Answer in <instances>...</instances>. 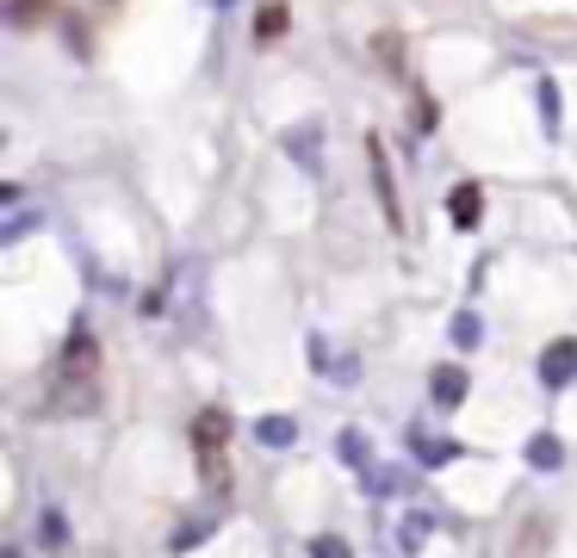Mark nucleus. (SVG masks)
<instances>
[{"label": "nucleus", "instance_id": "f257e3e1", "mask_svg": "<svg viewBox=\"0 0 577 558\" xmlns=\"http://www.w3.org/2000/svg\"><path fill=\"white\" fill-rule=\"evenodd\" d=\"M50 409H57V416H87V409H99V347H94L87 329H75L69 347H62L57 385H50Z\"/></svg>", "mask_w": 577, "mask_h": 558}, {"label": "nucleus", "instance_id": "f03ea898", "mask_svg": "<svg viewBox=\"0 0 577 558\" xmlns=\"http://www.w3.org/2000/svg\"><path fill=\"white\" fill-rule=\"evenodd\" d=\"M540 379L546 385H572L577 379V342H553L546 354H540Z\"/></svg>", "mask_w": 577, "mask_h": 558}, {"label": "nucleus", "instance_id": "7ed1b4c3", "mask_svg": "<svg viewBox=\"0 0 577 558\" xmlns=\"http://www.w3.org/2000/svg\"><path fill=\"white\" fill-rule=\"evenodd\" d=\"M366 150H373V187H379L385 224H404V212H398V193H391V168H385V143H379V136H366Z\"/></svg>", "mask_w": 577, "mask_h": 558}, {"label": "nucleus", "instance_id": "20e7f679", "mask_svg": "<svg viewBox=\"0 0 577 558\" xmlns=\"http://www.w3.org/2000/svg\"><path fill=\"white\" fill-rule=\"evenodd\" d=\"M224 441H231V416H224V409H199V423H192V447H199V453H217Z\"/></svg>", "mask_w": 577, "mask_h": 558}, {"label": "nucleus", "instance_id": "39448f33", "mask_svg": "<svg viewBox=\"0 0 577 558\" xmlns=\"http://www.w3.org/2000/svg\"><path fill=\"white\" fill-rule=\"evenodd\" d=\"M255 441L261 447H292L298 441V423H292V416H261V423H255Z\"/></svg>", "mask_w": 577, "mask_h": 558}, {"label": "nucleus", "instance_id": "423d86ee", "mask_svg": "<svg viewBox=\"0 0 577 558\" xmlns=\"http://www.w3.org/2000/svg\"><path fill=\"white\" fill-rule=\"evenodd\" d=\"M479 187H472V180H466V187H454V224H460V230H472V224H479Z\"/></svg>", "mask_w": 577, "mask_h": 558}, {"label": "nucleus", "instance_id": "0eeeda50", "mask_svg": "<svg viewBox=\"0 0 577 558\" xmlns=\"http://www.w3.org/2000/svg\"><path fill=\"white\" fill-rule=\"evenodd\" d=\"M466 397V372L460 366H441V372H435V404H460Z\"/></svg>", "mask_w": 577, "mask_h": 558}, {"label": "nucleus", "instance_id": "6e6552de", "mask_svg": "<svg viewBox=\"0 0 577 558\" xmlns=\"http://www.w3.org/2000/svg\"><path fill=\"white\" fill-rule=\"evenodd\" d=\"M558 460H565V447H558L553 435H534V441H528V465H540V472H553Z\"/></svg>", "mask_w": 577, "mask_h": 558}, {"label": "nucleus", "instance_id": "1a4fd4ad", "mask_svg": "<svg viewBox=\"0 0 577 558\" xmlns=\"http://www.w3.org/2000/svg\"><path fill=\"white\" fill-rule=\"evenodd\" d=\"M7 13H13L20 25H38V20H50V13H57V0H7Z\"/></svg>", "mask_w": 577, "mask_h": 558}, {"label": "nucleus", "instance_id": "9d476101", "mask_svg": "<svg viewBox=\"0 0 577 558\" xmlns=\"http://www.w3.org/2000/svg\"><path fill=\"white\" fill-rule=\"evenodd\" d=\"M286 150L305 162V168H317V124H305V131H292L286 136Z\"/></svg>", "mask_w": 577, "mask_h": 558}, {"label": "nucleus", "instance_id": "9b49d317", "mask_svg": "<svg viewBox=\"0 0 577 558\" xmlns=\"http://www.w3.org/2000/svg\"><path fill=\"white\" fill-rule=\"evenodd\" d=\"M454 453H460L454 441H428V435H416V460L423 465H441V460H454Z\"/></svg>", "mask_w": 577, "mask_h": 558}, {"label": "nucleus", "instance_id": "f8f14e48", "mask_svg": "<svg viewBox=\"0 0 577 558\" xmlns=\"http://www.w3.org/2000/svg\"><path fill=\"white\" fill-rule=\"evenodd\" d=\"M255 32H261V38H280V32H286V7H280V0H273V7H261Z\"/></svg>", "mask_w": 577, "mask_h": 558}, {"label": "nucleus", "instance_id": "ddd939ff", "mask_svg": "<svg viewBox=\"0 0 577 558\" xmlns=\"http://www.w3.org/2000/svg\"><path fill=\"white\" fill-rule=\"evenodd\" d=\"M335 447H342V460H348V465H366V435H354V428H348Z\"/></svg>", "mask_w": 577, "mask_h": 558}, {"label": "nucleus", "instance_id": "4468645a", "mask_svg": "<svg viewBox=\"0 0 577 558\" xmlns=\"http://www.w3.org/2000/svg\"><path fill=\"white\" fill-rule=\"evenodd\" d=\"M454 342H460V347L479 342V317H472V310H460V317H454Z\"/></svg>", "mask_w": 577, "mask_h": 558}, {"label": "nucleus", "instance_id": "2eb2a0df", "mask_svg": "<svg viewBox=\"0 0 577 558\" xmlns=\"http://www.w3.org/2000/svg\"><path fill=\"white\" fill-rule=\"evenodd\" d=\"M379 62H385V69H398V62H404V44L391 38V32L379 38Z\"/></svg>", "mask_w": 577, "mask_h": 558}, {"label": "nucleus", "instance_id": "dca6fc26", "mask_svg": "<svg viewBox=\"0 0 577 558\" xmlns=\"http://www.w3.org/2000/svg\"><path fill=\"white\" fill-rule=\"evenodd\" d=\"M540 112H546V131H553V124H558V94H553V81L540 87Z\"/></svg>", "mask_w": 577, "mask_h": 558}, {"label": "nucleus", "instance_id": "f3484780", "mask_svg": "<svg viewBox=\"0 0 577 558\" xmlns=\"http://www.w3.org/2000/svg\"><path fill=\"white\" fill-rule=\"evenodd\" d=\"M310 553H317V558H348V546H342V539H317V546H310Z\"/></svg>", "mask_w": 577, "mask_h": 558}]
</instances>
